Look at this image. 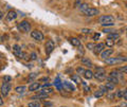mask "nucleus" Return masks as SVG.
<instances>
[{
  "instance_id": "nucleus-1",
  "label": "nucleus",
  "mask_w": 127,
  "mask_h": 107,
  "mask_svg": "<svg viewBox=\"0 0 127 107\" xmlns=\"http://www.w3.org/2000/svg\"><path fill=\"white\" fill-rule=\"evenodd\" d=\"M18 29H19V31H21L23 33H28L31 31V25H30L29 21L23 20V21L18 23Z\"/></svg>"
},
{
  "instance_id": "nucleus-2",
  "label": "nucleus",
  "mask_w": 127,
  "mask_h": 107,
  "mask_svg": "<svg viewBox=\"0 0 127 107\" xmlns=\"http://www.w3.org/2000/svg\"><path fill=\"white\" fill-rule=\"evenodd\" d=\"M0 91H1V93H2L3 97L9 96V93L11 91V84H10V83H6V82H3L2 85H1V90H0Z\"/></svg>"
},
{
  "instance_id": "nucleus-3",
  "label": "nucleus",
  "mask_w": 127,
  "mask_h": 107,
  "mask_svg": "<svg viewBox=\"0 0 127 107\" xmlns=\"http://www.w3.org/2000/svg\"><path fill=\"white\" fill-rule=\"evenodd\" d=\"M13 52H14V54L16 55V56L19 57V58H25L27 56V54L22 52L21 48L18 45H14L13 46Z\"/></svg>"
},
{
  "instance_id": "nucleus-4",
  "label": "nucleus",
  "mask_w": 127,
  "mask_h": 107,
  "mask_svg": "<svg viewBox=\"0 0 127 107\" xmlns=\"http://www.w3.org/2000/svg\"><path fill=\"white\" fill-rule=\"evenodd\" d=\"M97 20L102 25V23H106V22H113L114 18H113V16H111V15H103V16L98 17Z\"/></svg>"
},
{
  "instance_id": "nucleus-5",
  "label": "nucleus",
  "mask_w": 127,
  "mask_h": 107,
  "mask_svg": "<svg viewBox=\"0 0 127 107\" xmlns=\"http://www.w3.org/2000/svg\"><path fill=\"white\" fill-rule=\"evenodd\" d=\"M31 37L32 38H34V39H36V40L38 41H41L43 40V34L40 32V31H38V30H34V31H32L31 32Z\"/></svg>"
},
{
  "instance_id": "nucleus-6",
  "label": "nucleus",
  "mask_w": 127,
  "mask_h": 107,
  "mask_svg": "<svg viewBox=\"0 0 127 107\" xmlns=\"http://www.w3.org/2000/svg\"><path fill=\"white\" fill-rule=\"evenodd\" d=\"M100 14V11H98V9H96V7H89V9H87L85 12H84V15H86V16H95V15Z\"/></svg>"
},
{
  "instance_id": "nucleus-7",
  "label": "nucleus",
  "mask_w": 127,
  "mask_h": 107,
  "mask_svg": "<svg viewBox=\"0 0 127 107\" xmlns=\"http://www.w3.org/2000/svg\"><path fill=\"white\" fill-rule=\"evenodd\" d=\"M45 48H46V53L47 55H50L51 53L53 52V50L55 48V45H54V42L52 40H48L46 42V45H45Z\"/></svg>"
},
{
  "instance_id": "nucleus-8",
  "label": "nucleus",
  "mask_w": 127,
  "mask_h": 107,
  "mask_svg": "<svg viewBox=\"0 0 127 107\" xmlns=\"http://www.w3.org/2000/svg\"><path fill=\"white\" fill-rule=\"evenodd\" d=\"M105 64L106 65H118V64H121L122 61L120 58H118V57H108V58H106L105 59Z\"/></svg>"
},
{
  "instance_id": "nucleus-9",
  "label": "nucleus",
  "mask_w": 127,
  "mask_h": 107,
  "mask_svg": "<svg viewBox=\"0 0 127 107\" xmlns=\"http://www.w3.org/2000/svg\"><path fill=\"white\" fill-rule=\"evenodd\" d=\"M104 48H105V43L104 42H100L97 45H95V48H94V53L95 54H101L103 51H104Z\"/></svg>"
},
{
  "instance_id": "nucleus-10",
  "label": "nucleus",
  "mask_w": 127,
  "mask_h": 107,
  "mask_svg": "<svg viewBox=\"0 0 127 107\" xmlns=\"http://www.w3.org/2000/svg\"><path fill=\"white\" fill-rule=\"evenodd\" d=\"M113 53V49H107V50H104L103 52L101 53V58H103L105 61L106 58L110 57V55Z\"/></svg>"
},
{
  "instance_id": "nucleus-11",
  "label": "nucleus",
  "mask_w": 127,
  "mask_h": 107,
  "mask_svg": "<svg viewBox=\"0 0 127 107\" xmlns=\"http://www.w3.org/2000/svg\"><path fill=\"white\" fill-rule=\"evenodd\" d=\"M17 18V13L15 11H10L6 15V21H12V20H15Z\"/></svg>"
},
{
  "instance_id": "nucleus-12",
  "label": "nucleus",
  "mask_w": 127,
  "mask_h": 107,
  "mask_svg": "<svg viewBox=\"0 0 127 107\" xmlns=\"http://www.w3.org/2000/svg\"><path fill=\"white\" fill-rule=\"evenodd\" d=\"M93 77H95L97 81H100V82H102V81H104L105 78H106V76H105V73H103V72H94L93 73Z\"/></svg>"
},
{
  "instance_id": "nucleus-13",
  "label": "nucleus",
  "mask_w": 127,
  "mask_h": 107,
  "mask_svg": "<svg viewBox=\"0 0 127 107\" xmlns=\"http://www.w3.org/2000/svg\"><path fill=\"white\" fill-rule=\"evenodd\" d=\"M41 87V85L39 83H32V84L29 86V91H36Z\"/></svg>"
},
{
  "instance_id": "nucleus-14",
  "label": "nucleus",
  "mask_w": 127,
  "mask_h": 107,
  "mask_svg": "<svg viewBox=\"0 0 127 107\" xmlns=\"http://www.w3.org/2000/svg\"><path fill=\"white\" fill-rule=\"evenodd\" d=\"M63 87H64L65 89L69 90V91H74V90H75V87H74L73 85H71L70 83H68V82H64V83H63Z\"/></svg>"
},
{
  "instance_id": "nucleus-15",
  "label": "nucleus",
  "mask_w": 127,
  "mask_h": 107,
  "mask_svg": "<svg viewBox=\"0 0 127 107\" xmlns=\"http://www.w3.org/2000/svg\"><path fill=\"white\" fill-rule=\"evenodd\" d=\"M70 42L72 43L74 47H77V48L82 47V43H81V41H79V39H78V38H74V37L70 38Z\"/></svg>"
},
{
  "instance_id": "nucleus-16",
  "label": "nucleus",
  "mask_w": 127,
  "mask_h": 107,
  "mask_svg": "<svg viewBox=\"0 0 127 107\" xmlns=\"http://www.w3.org/2000/svg\"><path fill=\"white\" fill-rule=\"evenodd\" d=\"M82 63H83V64H84L86 67H88V68H91V67L93 66L92 62H91L89 58H86V57H83V58H82Z\"/></svg>"
},
{
  "instance_id": "nucleus-17",
  "label": "nucleus",
  "mask_w": 127,
  "mask_h": 107,
  "mask_svg": "<svg viewBox=\"0 0 127 107\" xmlns=\"http://www.w3.org/2000/svg\"><path fill=\"white\" fill-rule=\"evenodd\" d=\"M110 75H111V76H113V77H116V78H118L119 81H122L123 80L122 73L119 72V71H112V72H110Z\"/></svg>"
},
{
  "instance_id": "nucleus-18",
  "label": "nucleus",
  "mask_w": 127,
  "mask_h": 107,
  "mask_svg": "<svg viewBox=\"0 0 127 107\" xmlns=\"http://www.w3.org/2000/svg\"><path fill=\"white\" fill-rule=\"evenodd\" d=\"M71 80H72L75 84H81L82 83V78L79 77V75L78 74H73V75H71Z\"/></svg>"
},
{
  "instance_id": "nucleus-19",
  "label": "nucleus",
  "mask_w": 127,
  "mask_h": 107,
  "mask_svg": "<svg viewBox=\"0 0 127 107\" xmlns=\"http://www.w3.org/2000/svg\"><path fill=\"white\" fill-rule=\"evenodd\" d=\"M85 76V78H87V80H90V78H92L93 77V72L91 70H85V72H84V74H83Z\"/></svg>"
},
{
  "instance_id": "nucleus-20",
  "label": "nucleus",
  "mask_w": 127,
  "mask_h": 107,
  "mask_svg": "<svg viewBox=\"0 0 127 107\" xmlns=\"http://www.w3.org/2000/svg\"><path fill=\"white\" fill-rule=\"evenodd\" d=\"M40 106H41V104L36 100H33L32 102H30L29 104H28V107H40Z\"/></svg>"
},
{
  "instance_id": "nucleus-21",
  "label": "nucleus",
  "mask_w": 127,
  "mask_h": 107,
  "mask_svg": "<svg viewBox=\"0 0 127 107\" xmlns=\"http://www.w3.org/2000/svg\"><path fill=\"white\" fill-rule=\"evenodd\" d=\"M119 37H120V34L117 33V32H112V33H109V34H108V37H107V38L114 40V39H118Z\"/></svg>"
},
{
  "instance_id": "nucleus-22",
  "label": "nucleus",
  "mask_w": 127,
  "mask_h": 107,
  "mask_svg": "<svg viewBox=\"0 0 127 107\" xmlns=\"http://www.w3.org/2000/svg\"><path fill=\"white\" fill-rule=\"evenodd\" d=\"M26 90H27V87L26 86H17L15 88V91L17 93H23V92H26Z\"/></svg>"
},
{
  "instance_id": "nucleus-23",
  "label": "nucleus",
  "mask_w": 127,
  "mask_h": 107,
  "mask_svg": "<svg viewBox=\"0 0 127 107\" xmlns=\"http://www.w3.org/2000/svg\"><path fill=\"white\" fill-rule=\"evenodd\" d=\"M104 91H103L102 89H100V90H96V91H94V93H93V96H94V98H96V99H100V98H102L103 96H104Z\"/></svg>"
},
{
  "instance_id": "nucleus-24",
  "label": "nucleus",
  "mask_w": 127,
  "mask_h": 107,
  "mask_svg": "<svg viewBox=\"0 0 127 107\" xmlns=\"http://www.w3.org/2000/svg\"><path fill=\"white\" fill-rule=\"evenodd\" d=\"M107 81L110 82V83H112V84H114V85H117V84H119V83H120V81H119L118 78L111 76V75H109V76L107 77Z\"/></svg>"
},
{
  "instance_id": "nucleus-25",
  "label": "nucleus",
  "mask_w": 127,
  "mask_h": 107,
  "mask_svg": "<svg viewBox=\"0 0 127 107\" xmlns=\"http://www.w3.org/2000/svg\"><path fill=\"white\" fill-rule=\"evenodd\" d=\"M105 87H106L107 91H111V90H113V89H114L116 85L112 84V83H110V82H108V83H106V84H105Z\"/></svg>"
},
{
  "instance_id": "nucleus-26",
  "label": "nucleus",
  "mask_w": 127,
  "mask_h": 107,
  "mask_svg": "<svg viewBox=\"0 0 127 107\" xmlns=\"http://www.w3.org/2000/svg\"><path fill=\"white\" fill-rule=\"evenodd\" d=\"M40 92H41V93H46V94L52 93V92H53V88H52V87H49V88H41Z\"/></svg>"
},
{
  "instance_id": "nucleus-27",
  "label": "nucleus",
  "mask_w": 127,
  "mask_h": 107,
  "mask_svg": "<svg viewBox=\"0 0 127 107\" xmlns=\"http://www.w3.org/2000/svg\"><path fill=\"white\" fill-rule=\"evenodd\" d=\"M113 45H114V40H112V39H109V38H107V39H106L105 46H107L108 48H112Z\"/></svg>"
},
{
  "instance_id": "nucleus-28",
  "label": "nucleus",
  "mask_w": 127,
  "mask_h": 107,
  "mask_svg": "<svg viewBox=\"0 0 127 107\" xmlns=\"http://www.w3.org/2000/svg\"><path fill=\"white\" fill-rule=\"evenodd\" d=\"M54 84L56 85V87H57L58 90H62V89H63V84H62V82H61V80H59L58 77H56V80H55Z\"/></svg>"
},
{
  "instance_id": "nucleus-29",
  "label": "nucleus",
  "mask_w": 127,
  "mask_h": 107,
  "mask_svg": "<svg viewBox=\"0 0 127 107\" xmlns=\"http://www.w3.org/2000/svg\"><path fill=\"white\" fill-rule=\"evenodd\" d=\"M118 71H119V72H121V73L127 74V65L126 66H123V67H119Z\"/></svg>"
},
{
  "instance_id": "nucleus-30",
  "label": "nucleus",
  "mask_w": 127,
  "mask_h": 107,
  "mask_svg": "<svg viewBox=\"0 0 127 107\" xmlns=\"http://www.w3.org/2000/svg\"><path fill=\"white\" fill-rule=\"evenodd\" d=\"M123 96H124V90H118L117 91V93H116L117 99H121V98H123Z\"/></svg>"
},
{
  "instance_id": "nucleus-31",
  "label": "nucleus",
  "mask_w": 127,
  "mask_h": 107,
  "mask_svg": "<svg viewBox=\"0 0 127 107\" xmlns=\"http://www.w3.org/2000/svg\"><path fill=\"white\" fill-rule=\"evenodd\" d=\"M37 74H38V73H30L29 77H28V81H29V82H32V81H33L35 77L37 76Z\"/></svg>"
},
{
  "instance_id": "nucleus-32",
  "label": "nucleus",
  "mask_w": 127,
  "mask_h": 107,
  "mask_svg": "<svg viewBox=\"0 0 127 107\" xmlns=\"http://www.w3.org/2000/svg\"><path fill=\"white\" fill-rule=\"evenodd\" d=\"M79 9H81V11L83 12V13H84V12H85L87 9H89V6H88V4H87V3H83V4L79 6Z\"/></svg>"
},
{
  "instance_id": "nucleus-33",
  "label": "nucleus",
  "mask_w": 127,
  "mask_h": 107,
  "mask_svg": "<svg viewBox=\"0 0 127 107\" xmlns=\"http://www.w3.org/2000/svg\"><path fill=\"white\" fill-rule=\"evenodd\" d=\"M93 32V30H91V29H82V33L83 34H91Z\"/></svg>"
},
{
  "instance_id": "nucleus-34",
  "label": "nucleus",
  "mask_w": 127,
  "mask_h": 107,
  "mask_svg": "<svg viewBox=\"0 0 127 107\" xmlns=\"http://www.w3.org/2000/svg\"><path fill=\"white\" fill-rule=\"evenodd\" d=\"M86 47H87V48H88L89 50H94V48H95V45H94L93 42H88V43H87V45H86Z\"/></svg>"
},
{
  "instance_id": "nucleus-35",
  "label": "nucleus",
  "mask_w": 127,
  "mask_h": 107,
  "mask_svg": "<svg viewBox=\"0 0 127 107\" xmlns=\"http://www.w3.org/2000/svg\"><path fill=\"white\" fill-rule=\"evenodd\" d=\"M76 72H77V73H79V74H84L85 69H84V68H82V67H78V68L76 69Z\"/></svg>"
},
{
  "instance_id": "nucleus-36",
  "label": "nucleus",
  "mask_w": 127,
  "mask_h": 107,
  "mask_svg": "<svg viewBox=\"0 0 127 107\" xmlns=\"http://www.w3.org/2000/svg\"><path fill=\"white\" fill-rule=\"evenodd\" d=\"M43 107H53V103H51V102H43Z\"/></svg>"
},
{
  "instance_id": "nucleus-37",
  "label": "nucleus",
  "mask_w": 127,
  "mask_h": 107,
  "mask_svg": "<svg viewBox=\"0 0 127 107\" xmlns=\"http://www.w3.org/2000/svg\"><path fill=\"white\" fill-rule=\"evenodd\" d=\"M100 36H101L100 33H93V40H97V39H100Z\"/></svg>"
},
{
  "instance_id": "nucleus-38",
  "label": "nucleus",
  "mask_w": 127,
  "mask_h": 107,
  "mask_svg": "<svg viewBox=\"0 0 127 107\" xmlns=\"http://www.w3.org/2000/svg\"><path fill=\"white\" fill-rule=\"evenodd\" d=\"M103 32H104V33H107V34H109V33L116 32V30H111V29H104V30H103Z\"/></svg>"
},
{
  "instance_id": "nucleus-39",
  "label": "nucleus",
  "mask_w": 127,
  "mask_h": 107,
  "mask_svg": "<svg viewBox=\"0 0 127 107\" xmlns=\"http://www.w3.org/2000/svg\"><path fill=\"white\" fill-rule=\"evenodd\" d=\"M114 98H116V94H113V93H109V94H107V99H109V100H113Z\"/></svg>"
},
{
  "instance_id": "nucleus-40",
  "label": "nucleus",
  "mask_w": 127,
  "mask_h": 107,
  "mask_svg": "<svg viewBox=\"0 0 127 107\" xmlns=\"http://www.w3.org/2000/svg\"><path fill=\"white\" fill-rule=\"evenodd\" d=\"M114 22H106V23H102L103 27H110V26H113Z\"/></svg>"
},
{
  "instance_id": "nucleus-41",
  "label": "nucleus",
  "mask_w": 127,
  "mask_h": 107,
  "mask_svg": "<svg viewBox=\"0 0 127 107\" xmlns=\"http://www.w3.org/2000/svg\"><path fill=\"white\" fill-rule=\"evenodd\" d=\"M3 80H4V82H10L11 80H12V77L11 76H9V75H5V76H3Z\"/></svg>"
},
{
  "instance_id": "nucleus-42",
  "label": "nucleus",
  "mask_w": 127,
  "mask_h": 107,
  "mask_svg": "<svg viewBox=\"0 0 127 107\" xmlns=\"http://www.w3.org/2000/svg\"><path fill=\"white\" fill-rule=\"evenodd\" d=\"M49 87H52V86H51V84H50V83H47V84L42 85V86L40 87V88H49Z\"/></svg>"
},
{
  "instance_id": "nucleus-43",
  "label": "nucleus",
  "mask_w": 127,
  "mask_h": 107,
  "mask_svg": "<svg viewBox=\"0 0 127 107\" xmlns=\"http://www.w3.org/2000/svg\"><path fill=\"white\" fill-rule=\"evenodd\" d=\"M30 58H31V59H36V58H37V55H36V53H32Z\"/></svg>"
},
{
  "instance_id": "nucleus-44",
  "label": "nucleus",
  "mask_w": 127,
  "mask_h": 107,
  "mask_svg": "<svg viewBox=\"0 0 127 107\" xmlns=\"http://www.w3.org/2000/svg\"><path fill=\"white\" fill-rule=\"evenodd\" d=\"M118 58H120L122 62H127V57H125V56H119Z\"/></svg>"
},
{
  "instance_id": "nucleus-45",
  "label": "nucleus",
  "mask_w": 127,
  "mask_h": 107,
  "mask_svg": "<svg viewBox=\"0 0 127 107\" xmlns=\"http://www.w3.org/2000/svg\"><path fill=\"white\" fill-rule=\"evenodd\" d=\"M123 99L127 101V89H125V91H124V96H123Z\"/></svg>"
},
{
  "instance_id": "nucleus-46",
  "label": "nucleus",
  "mask_w": 127,
  "mask_h": 107,
  "mask_svg": "<svg viewBox=\"0 0 127 107\" xmlns=\"http://www.w3.org/2000/svg\"><path fill=\"white\" fill-rule=\"evenodd\" d=\"M2 105H3V100H2L1 96H0V106H2Z\"/></svg>"
},
{
  "instance_id": "nucleus-47",
  "label": "nucleus",
  "mask_w": 127,
  "mask_h": 107,
  "mask_svg": "<svg viewBox=\"0 0 127 107\" xmlns=\"http://www.w3.org/2000/svg\"><path fill=\"white\" fill-rule=\"evenodd\" d=\"M2 17H3V13L2 12H0V19H2Z\"/></svg>"
},
{
  "instance_id": "nucleus-48",
  "label": "nucleus",
  "mask_w": 127,
  "mask_h": 107,
  "mask_svg": "<svg viewBox=\"0 0 127 107\" xmlns=\"http://www.w3.org/2000/svg\"><path fill=\"white\" fill-rule=\"evenodd\" d=\"M117 107H124V106H122V105H121V106H117Z\"/></svg>"
},
{
  "instance_id": "nucleus-49",
  "label": "nucleus",
  "mask_w": 127,
  "mask_h": 107,
  "mask_svg": "<svg viewBox=\"0 0 127 107\" xmlns=\"http://www.w3.org/2000/svg\"><path fill=\"white\" fill-rule=\"evenodd\" d=\"M126 33H127V28H126Z\"/></svg>"
},
{
  "instance_id": "nucleus-50",
  "label": "nucleus",
  "mask_w": 127,
  "mask_h": 107,
  "mask_svg": "<svg viewBox=\"0 0 127 107\" xmlns=\"http://www.w3.org/2000/svg\"><path fill=\"white\" fill-rule=\"evenodd\" d=\"M62 107H66V106H62Z\"/></svg>"
},
{
  "instance_id": "nucleus-51",
  "label": "nucleus",
  "mask_w": 127,
  "mask_h": 107,
  "mask_svg": "<svg viewBox=\"0 0 127 107\" xmlns=\"http://www.w3.org/2000/svg\"><path fill=\"white\" fill-rule=\"evenodd\" d=\"M126 7H127V3H126Z\"/></svg>"
},
{
  "instance_id": "nucleus-52",
  "label": "nucleus",
  "mask_w": 127,
  "mask_h": 107,
  "mask_svg": "<svg viewBox=\"0 0 127 107\" xmlns=\"http://www.w3.org/2000/svg\"><path fill=\"white\" fill-rule=\"evenodd\" d=\"M0 69H1V67H0Z\"/></svg>"
}]
</instances>
